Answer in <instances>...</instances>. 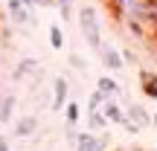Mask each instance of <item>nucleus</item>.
Wrapping results in <instances>:
<instances>
[{
    "label": "nucleus",
    "instance_id": "f257e3e1",
    "mask_svg": "<svg viewBox=\"0 0 157 151\" xmlns=\"http://www.w3.org/2000/svg\"><path fill=\"white\" fill-rule=\"evenodd\" d=\"M119 23L131 29L134 38H148L157 21V0H108Z\"/></svg>",
    "mask_w": 157,
    "mask_h": 151
},
{
    "label": "nucleus",
    "instance_id": "f03ea898",
    "mask_svg": "<svg viewBox=\"0 0 157 151\" xmlns=\"http://www.w3.org/2000/svg\"><path fill=\"white\" fill-rule=\"evenodd\" d=\"M78 26H82V35H84V41H87V47L96 52L102 47V32H99L96 6H78Z\"/></svg>",
    "mask_w": 157,
    "mask_h": 151
},
{
    "label": "nucleus",
    "instance_id": "7ed1b4c3",
    "mask_svg": "<svg viewBox=\"0 0 157 151\" xmlns=\"http://www.w3.org/2000/svg\"><path fill=\"white\" fill-rule=\"evenodd\" d=\"M6 12H9V17L15 23H29V26H35V15H32V9H26V6L21 3V0H9L6 3Z\"/></svg>",
    "mask_w": 157,
    "mask_h": 151
},
{
    "label": "nucleus",
    "instance_id": "20e7f679",
    "mask_svg": "<svg viewBox=\"0 0 157 151\" xmlns=\"http://www.w3.org/2000/svg\"><path fill=\"white\" fill-rule=\"evenodd\" d=\"M96 52L102 55V64H105L111 73H122V70H125V61H122V55H119L117 47H99Z\"/></svg>",
    "mask_w": 157,
    "mask_h": 151
},
{
    "label": "nucleus",
    "instance_id": "39448f33",
    "mask_svg": "<svg viewBox=\"0 0 157 151\" xmlns=\"http://www.w3.org/2000/svg\"><path fill=\"white\" fill-rule=\"evenodd\" d=\"M73 140H76V151H105V145H108L96 134H76Z\"/></svg>",
    "mask_w": 157,
    "mask_h": 151
},
{
    "label": "nucleus",
    "instance_id": "423d86ee",
    "mask_svg": "<svg viewBox=\"0 0 157 151\" xmlns=\"http://www.w3.org/2000/svg\"><path fill=\"white\" fill-rule=\"evenodd\" d=\"M70 96V87H67V78H52V111H61L64 102Z\"/></svg>",
    "mask_w": 157,
    "mask_h": 151
},
{
    "label": "nucleus",
    "instance_id": "0eeeda50",
    "mask_svg": "<svg viewBox=\"0 0 157 151\" xmlns=\"http://www.w3.org/2000/svg\"><path fill=\"white\" fill-rule=\"evenodd\" d=\"M125 119H128L131 125H134V128H148V125H151V116H148L146 111H143V105H131L128 111H125Z\"/></svg>",
    "mask_w": 157,
    "mask_h": 151
},
{
    "label": "nucleus",
    "instance_id": "6e6552de",
    "mask_svg": "<svg viewBox=\"0 0 157 151\" xmlns=\"http://www.w3.org/2000/svg\"><path fill=\"white\" fill-rule=\"evenodd\" d=\"M102 105H105V111H102V113H105L108 122H117V125H125V122H128V119H125V111H119V105L113 99H105Z\"/></svg>",
    "mask_w": 157,
    "mask_h": 151
},
{
    "label": "nucleus",
    "instance_id": "1a4fd4ad",
    "mask_svg": "<svg viewBox=\"0 0 157 151\" xmlns=\"http://www.w3.org/2000/svg\"><path fill=\"white\" fill-rule=\"evenodd\" d=\"M140 84H143L146 99H157V76H154V70H143L140 73Z\"/></svg>",
    "mask_w": 157,
    "mask_h": 151
},
{
    "label": "nucleus",
    "instance_id": "9d476101",
    "mask_svg": "<svg viewBox=\"0 0 157 151\" xmlns=\"http://www.w3.org/2000/svg\"><path fill=\"white\" fill-rule=\"evenodd\" d=\"M38 131V116H23L21 122L15 125V134L17 137H32Z\"/></svg>",
    "mask_w": 157,
    "mask_h": 151
},
{
    "label": "nucleus",
    "instance_id": "9b49d317",
    "mask_svg": "<svg viewBox=\"0 0 157 151\" xmlns=\"http://www.w3.org/2000/svg\"><path fill=\"white\" fill-rule=\"evenodd\" d=\"M35 70H38V61H35V58H23V61L15 67V76H12V78H15V81H21V78L32 76Z\"/></svg>",
    "mask_w": 157,
    "mask_h": 151
},
{
    "label": "nucleus",
    "instance_id": "f8f14e48",
    "mask_svg": "<svg viewBox=\"0 0 157 151\" xmlns=\"http://www.w3.org/2000/svg\"><path fill=\"white\" fill-rule=\"evenodd\" d=\"M96 90H102L105 96H117L119 93V84L113 81L111 76H99V78H96Z\"/></svg>",
    "mask_w": 157,
    "mask_h": 151
},
{
    "label": "nucleus",
    "instance_id": "ddd939ff",
    "mask_svg": "<svg viewBox=\"0 0 157 151\" xmlns=\"http://www.w3.org/2000/svg\"><path fill=\"white\" fill-rule=\"evenodd\" d=\"M50 47L52 50H64V32H61V26H56V23H52L50 26Z\"/></svg>",
    "mask_w": 157,
    "mask_h": 151
},
{
    "label": "nucleus",
    "instance_id": "4468645a",
    "mask_svg": "<svg viewBox=\"0 0 157 151\" xmlns=\"http://www.w3.org/2000/svg\"><path fill=\"white\" fill-rule=\"evenodd\" d=\"M64 113H67V125H70V128H76V125H78V116H82L78 105H76V102H64Z\"/></svg>",
    "mask_w": 157,
    "mask_h": 151
},
{
    "label": "nucleus",
    "instance_id": "2eb2a0df",
    "mask_svg": "<svg viewBox=\"0 0 157 151\" xmlns=\"http://www.w3.org/2000/svg\"><path fill=\"white\" fill-rule=\"evenodd\" d=\"M87 125H90V131H99V128H105V125H108V119H105V113H102L99 108H93V111H90Z\"/></svg>",
    "mask_w": 157,
    "mask_h": 151
},
{
    "label": "nucleus",
    "instance_id": "dca6fc26",
    "mask_svg": "<svg viewBox=\"0 0 157 151\" xmlns=\"http://www.w3.org/2000/svg\"><path fill=\"white\" fill-rule=\"evenodd\" d=\"M52 3L58 6L61 21H73V3H76V0H52Z\"/></svg>",
    "mask_w": 157,
    "mask_h": 151
},
{
    "label": "nucleus",
    "instance_id": "f3484780",
    "mask_svg": "<svg viewBox=\"0 0 157 151\" xmlns=\"http://www.w3.org/2000/svg\"><path fill=\"white\" fill-rule=\"evenodd\" d=\"M105 99H108V96L102 93V90H93V93H90V99H87V108L93 111V108H99V105H102Z\"/></svg>",
    "mask_w": 157,
    "mask_h": 151
},
{
    "label": "nucleus",
    "instance_id": "a211bd4d",
    "mask_svg": "<svg viewBox=\"0 0 157 151\" xmlns=\"http://www.w3.org/2000/svg\"><path fill=\"white\" fill-rule=\"evenodd\" d=\"M70 64H73V67H78V70L87 67V61H84V58H78V55H70Z\"/></svg>",
    "mask_w": 157,
    "mask_h": 151
},
{
    "label": "nucleus",
    "instance_id": "6ab92c4d",
    "mask_svg": "<svg viewBox=\"0 0 157 151\" xmlns=\"http://www.w3.org/2000/svg\"><path fill=\"white\" fill-rule=\"evenodd\" d=\"M21 3L26 6V9H38V6H44V3H41V0H21Z\"/></svg>",
    "mask_w": 157,
    "mask_h": 151
},
{
    "label": "nucleus",
    "instance_id": "aec40b11",
    "mask_svg": "<svg viewBox=\"0 0 157 151\" xmlns=\"http://www.w3.org/2000/svg\"><path fill=\"white\" fill-rule=\"evenodd\" d=\"M0 151H9V145H6V142H3V140H0Z\"/></svg>",
    "mask_w": 157,
    "mask_h": 151
},
{
    "label": "nucleus",
    "instance_id": "412c9836",
    "mask_svg": "<svg viewBox=\"0 0 157 151\" xmlns=\"http://www.w3.org/2000/svg\"><path fill=\"white\" fill-rule=\"evenodd\" d=\"M148 151H154V148H148Z\"/></svg>",
    "mask_w": 157,
    "mask_h": 151
}]
</instances>
